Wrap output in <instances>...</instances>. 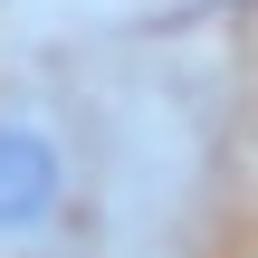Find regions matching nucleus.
I'll return each instance as SVG.
<instances>
[{
    "instance_id": "obj_1",
    "label": "nucleus",
    "mask_w": 258,
    "mask_h": 258,
    "mask_svg": "<svg viewBox=\"0 0 258 258\" xmlns=\"http://www.w3.org/2000/svg\"><path fill=\"white\" fill-rule=\"evenodd\" d=\"M67 201V153L38 115H10L0 105V239H38Z\"/></svg>"
}]
</instances>
